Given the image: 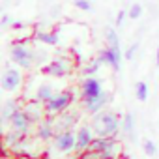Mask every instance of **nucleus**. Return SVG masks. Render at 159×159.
<instances>
[{
	"label": "nucleus",
	"instance_id": "4468645a",
	"mask_svg": "<svg viewBox=\"0 0 159 159\" xmlns=\"http://www.w3.org/2000/svg\"><path fill=\"white\" fill-rule=\"evenodd\" d=\"M23 109L30 114V118L34 120V124H39L43 118L49 116V114H47V107H45V103H41V101L36 99V98H34L32 101H26Z\"/></svg>",
	"mask_w": 159,
	"mask_h": 159
},
{
	"label": "nucleus",
	"instance_id": "20e7f679",
	"mask_svg": "<svg viewBox=\"0 0 159 159\" xmlns=\"http://www.w3.org/2000/svg\"><path fill=\"white\" fill-rule=\"evenodd\" d=\"M88 150L101 153L103 159H118L122 153V144L118 137H96Z\"/></svg>",
	"mask_w": 159,
	"mask_h": 159
},
{
	"label": "nucleus",
	"instance_id": "9b49d317",
	"mask_svg": "<svg viewBox=\"0 0 159 159\" xmlns=\"http://www.w3.org/2000/svg\"><path fill=\"white\" fill-rule=\"evenodd\" d=\"M34 135H36L38 139H41L43 142L52 140V139H54V135H56L54 118H52V116H47V118H43L39 124H36V131H34Z\"/></svg>",
	"mask_w": 159,
	"mask_h": 159
},
{
	"label": "nucleus",
	"instance_id": "39448f33",
	"mask_svg": "<svg viewBox=\"0 0 159 159\" xmlns=\"http://www.w3.org/2000/svg\"><path fill=\"white\" fill-rule=\"evenodd\" d=\"M73 99H75V94L71 90H60V92H54V96L45 103L47 107V114L49 116H58L66 111L71 109L73 105Z\"/></svg>",
	"mask_w": 159,
	"mask_h": 159
},
{
	"label": "nucleus",
	"instance_id": "393cba45",
	"mask_svg": "<svg viewBox=\"0 0 159 159\" xmlns=\"http://www.w3.org/2000/svg\"><path fill=\"white\" fill-rule=\"evenodd\" d=\"M13 25H15V17L10 15V13H4L2 21H0V26H2L4 30H8V28H13Z\"/></svg>",
	"mask_w": 159,
	"mask_h": 159
},
{
	"label": "nucleus",
	"instance_id": "6ab92c4d",
	"mask_svg": "<svg viewBox=\"0 0 159 159\" xmlns=\"http://www.w3.org/2000/svg\"><path fill=\"white\" fill-rule=\"evenodd\" d=\"M148 96H150V88H148V84H146L144 81H139V83L135 84V98H137L139 101H146Z\"/></svg>",
	"mask_w": 159,
	"mask_h": 159
},
{
	"label": "nucleus",
	"instance_id": "1a4fd4ad",
	"mask_svg": "<svg viewBox=\"0 0 159 159\" xmlns=\"http://www.w3.org/2000/svg\"><path fill=\"white\" fill-rule=\"evenodd\" d=\"M122 58H124V52H122L120 45H116V47H109V45H107V47L99 52V60H101L105 66L112 67V69H120Z\"/></svg>",
	"mask_w": 159,
	"mask_h": 159
},
{
	"label": "nucleus",
	"instance_id": "f3484780",
	"mask_svg": "<svg viewBox=\"0 0 159 159\" xmlns=\"http://www.w3.org/2000/svg\"><path fill=\"white\" fill-rule=\"evenodd\" d=\"M135 125H137V118L133 112H125L122 116V133L127 135V139H135Z\"/></svg>",
	"mask_w": 159,
	"mask_h": 159
},
{
	"label": "nucleus",
	"instance_id": "cd10ccee",
	"mask_svg": "<svg viewBox=\"0 0 159 159\" xmlns=\"http://www.w3.org/2000/svg\"><path fill=\"white\" fill-rule=\"evenodd\" d=\"M125 17H127V11H125V10H120V11H118V15H116V21H114V26H116V28H122V25H124V21H125Z\"/></svg>",
	"mask_w": 159,
	"mask_h": 159
},
{
	"label": "nucleus",
	"instance_id": "dca6fc26",
	"mask_svg": "<svg viewBox=\"0 0 159 159\" xmlns=\"http://www.w3.org/2000/svg\"><path fill=\"white\" fill-rule=\"evenodd\" d=\"M34 41H38L39 45H49V47H56L60 41V36L56 30H36L34 32Z\"/></svg>",
	"mask_w": 159,
	"mask_h": 159
},
{
	"label": "nucleus",
	"instance_id": "0eeeda50",
	"mask_svg": "<svg viewBox=\"0 0 159 159\" xmlns=\"http://www.w3.org/2000/svg\"><path fill=\"white\" fill-rule=\"evenodd\" d=\"M25 84V75L21 71L19 66H8L4 69V75H2V88L10 94H15V92H21Z\"/></svg>",
	"mask_w": 159,
	"mask_h": 159
},
{
	"label": "nucleus",
	"instance_id": "c85d7f7f",
	"mask_svg": "<svg viewBox=\"0 0 159 159\" xmlns=\"http://www.w3.org/2000/svg\"><path fill=\"white\" fill-rule=\"evenodd\" d=\"M26 25L25 23H21V21H15V25H13V28L11 30H21V28H25Z\"/></svg>",
	"mask_w": 159,
	"mask_h": 159
},
{
	"label": "nucleus",
	"instance_id": "aec40b11",
	"mask_svg": "<svg viewBox=\"0 0 159 159\" xmlns=\"http://www.w3.org/2000/svg\"><path fill=\"white\" fill-rule=\"evenodd\" d=\"M101 66H103V62L99 60V56H98V58H92V60L84 66V75H86V77H94V75L99 71Z\"/></svg>",
	"mask_w": 159,
	"mask_h": 159
},
{
	"label": "nucleus",
	"instance_id": "6e6552de",
	"mask_svg": "<svg viewBox=\"0 0 159 159\" xmlns=\"http://www.w3.org/2000/svg\"><path fill=\"white\" fill-rule=\"evenodd\" d=\"M52 144L54 148L60 152V153H71V152H77V131H60L54 135L52 139Z\"/></svg>",
	"mask_w": 159,
	"mask_h": 159
},
{
	"label": "nucleus",
	"instance_id": "5701e85b",
	"mask_svg": "<svg viewBox=\"0 0 159 159\" xmlns=\"http://www.w3.org/2000/svg\"><path fill=\"white\" fill-rule=\"evenodd\" d=\"M142 150H144V153H146V155H150V157H155V155H157V146H155V142H153V140H150V139H146V140H144Z\"/></svg>",
	"mask_w": 159,
	"mask_h": 159
},
{
	"label": "nucleus",
	"instance_id": "f8f14e48",
	"mask_svg": "<svg viewBox=\"0 0 159 159\" xmlns=\"http://www.w3.org/2000/svg\"><path fill=\"white\" fill-rule=\"evenodd\" d=\"M23 107H25V105H23L21 99H8V101L2 105V125H4V133L8 131L11 118H13ZM4 133H2V135H4Z\"/></svg>",
	"mask_w": 159,
	"mask_h": 159
},
{
	"label": "nucleus",
	"instance_id": "2eb2a0df",
	"mask_svg": "<svg viewBox=\"0 0 159 159\" xmlns=\"http://www.w3.org/2000/svg\"><path fill=\"white\" fill-rule=\"evenodd\" d=\"M77 118H79V114L73 112L71 109L66 111V112H62V114H58V116L54 118L56 133H60V131H71V129L75 127V124H77Z\"/></svg>",
	"mask_w": 159,
	"mask_h": 159
},
{
	"label": "nucleus",
	"instance_id": "a211bd4d",
	"mask_svg": "<svg viewBox=\"0 0 159 159\" xmlns=\"http://www.w3.org/2000/svg\"><path fill=\"white\" fill-rule=\"evenodd\" d=\"M52 96H54V88L51 84H39L36 90V99H39L41 103H47Z\"/></svg>",
	"mask_w": 159,
	"mask_h": 159
},
{
	"label": "nucleus",
	"instance_id": "a878e982",
	"mask_svg": "<svg viewBox=\"0 0 159 159\" xmlns=\"http://www.w3.org/2000/svg\"><path fill=\"white\" fill-rule=\"evenodd\" d=\"M77 159H103V157H101V153H98L94 150H84V152L79 153Z\"/></svg>",
	"mask_w": 159,
	"mask_h": 159
},
{
	"label": "nucleus",
	"instance_id": "f257e3e1",
	"mask_svg": "<svg viewBox=\"0 0 159 159\" xmlns=\"http://www.w3.org/2000/svg\"><path fill=\"white\" fill-rule=\"evenodd\" d=\"M81 101L88 114L103 111L109 103V94L103 90V84L96 77H84L81 83Z\"/></svg>",
	"mask_w": 159,
	"mask_h": 159
},
{
	"label": "nucleus",
	"instance_id": "9d476101",
	"mask_svg": "<svg viewBox=\"0 0 159 159\" xmlns=\"http://www.w3.org/2000/svg\"><path fill=\"white\" fill-rule=\"evenodd\" d=\"M32 125H36V124H34V120L30 118V114H28L25 109H21V111L11 118V122H10V129L19 131V133H25V135H30Z\"/></svg>",
	"mask_w": 159,
	"mask_h": 159
},
{
	"label": "nucleus",
	"instance_id": "4be33fe9",
	"mask_svg": "<svg viewBox=\"0 0 159 159\" xmlns=\"http://www.w3.org/2000/svg\"><path fill=\"white\" fill-rule=\"evenodd\" d=\"M142 11H144L142 4L135 2V4H131V6H129V10H127V17H129V19H133V21H135V19H140Z\"/></svg>",
	"mask_w": 159,
	"mask_h": 159
},
{
	"label": "nucleus",
	"instance_id": "f03ea898",
	"mask_svg": "<svg viewBox=\"0 0 159 159\" xmlns=\"http://www.w3.org/2000/svg\"><path fill=\"white\" fill-rule=\"evenodd\" d=\"M90 125L96 133V137H118L122 131V116L114 111H99L92 114Z\"/></svg>",
	"mask_w": 159,
	"mask_h": 159
},
{
	"label": "nucleus",
	"instance_id": "c756f323",
	"mask_svg": "<svg viewBox=\"0 0 159 159\" xmlns=\"http://www.w3.org/2000/svg\"><path fill=\"white\" fill-rule=\"evenodd\" d=\"M155 66L159 67V47H157V51H155Z\"/></svg>",
	"mask_w": 159,
	"mask_h": 159
},
{
	"label": "nucleus",
	"instance_id": "7ed1b4c3",
	"mask_svg": "<svg viewBox=\"0 0 159 159\" xmlns=\"http://www.w3.org/2000/svg\"><path fill=\"white\" fill-rule=\"evenodd\" d=\"M10 58L21 69H32L36 66V47L28 41H13L10 47Z\"/></svg>",
	"mask_w": 159,
	"mask_h": 159
},
{
	"label": "nucleus",
	"instance_id": "423d86ee",
	"mask_svg": "<svg viewBox=\"0 0 159 159\" xmlns=\"http://www.w3.org/2000/svg\"><path fill=\"white\" fill-rule=\"evenodd\" d=\"M73 69H75V62H73L69 56H58V58H52L49 64L41 66V71H43L45 75H49V77H58V79L71 75Z\"/></svg>",
	"mask_w": 159,
	"mask_h": 159
},
{
	"label": "nucleus",
	"instance_id": "412c9836",
	"mask_svg": "<svg viewBox=\"0 0 159 159\" xmlns=\"http://www.w3.org/2000/svg\"><path fill=\"white\" fill-rule=\"evenodd\" d=\"M105 45H109V47L120 45V36H118L116 28H107L105 30Z\"/></svg>",
	"mask_w": 159,
	"mask_h": 159
},
{
	"label": "nucleus",
	"instance_id": "ddd939ff",
	"mask_svg": "<svg viewBox=\"0 0 159 159\" xmlns=\"http://www.w3.org/2000/svg\"><path fill=\"white\" fill-rule=\"evenodd\" d=\"M94 139H96V133H94L92 125H81L77 129V152L81 153V152L88 150L90 144L94 142Z\"/></svg>",
	"mask_w": 159,
	"mask_h": 159
},
{
	"label": "nucleus",
	"instance_id": "bb28decb",
	"mask_svg": "<svg viewBox=\"0 0 159 159\" xmlns=\"http://www.w3.org/2000/svg\"><path fill=\"white\" fill-rule=\"evenodd\" d=\"M137 52H139V43H131V45L127 47V51L124 52V58H125V60H133Z\"/></svg>",
	"mask_w": 159,
	"mask_h": 159
},
{
	"label": "nucleus",
	"instance_id": "b1692460",
	"mask_svg": "<svg viewBox=\"0 0 159 159\" xmlns=\"http://www.w3.org/2000/svg\"><path fill=\"white\" fill-rule=\"evenodd\" d=\"M73 4L77 10H81V11H92L94 10V4L90 2V0H73Z\"/></svg>",
	"mask_w": 159,
	"mask_h": 159
}]
</instances>
